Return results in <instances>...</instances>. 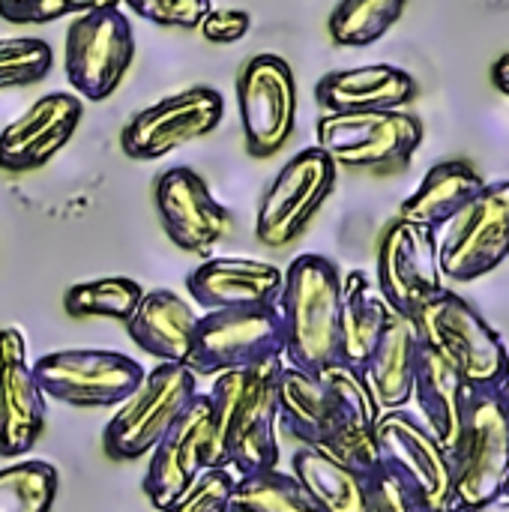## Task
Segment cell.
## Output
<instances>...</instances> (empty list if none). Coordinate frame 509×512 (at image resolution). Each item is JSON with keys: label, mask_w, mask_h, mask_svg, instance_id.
<instances>
[{"label": "cell", "mask_w": 509, "mask_h": 512, "mask_svg": "<svg viewBox=\"0 0 509 512\" xmlns=\"http://www.w3.org/2000/svg\"><path fill=\"white\" fill-rule=\"evenodd\" d=\"M285 354V327L276 306L258 309H219L198 318L186 369L201 375H222L252 369Z\"/></svg>", "instance_id": "cell-6"}, {"label": "cell", "mask_w": 509, "mask_h": 512, "mask_svg": "<svg viewBox=\"0 0 509 512\" xmlns=\"http://www.w3.org/2000/svg\"><path fill=\"white\" fill-rule=\"evenodd\" d=\"M405 6L408 0H339L327 21L330 39L345 48L375 45L402 18Z\"/></svg>", "instance_id": "cell-29"}, {"label": "cell", "mask_w": 509, "mask_h": 512, "mask_svg": "<svg viewBox=\"0 0 509 512\" xmlns=\"http://www.w3.org/2000/svg\"><path fill=\"white\" fill-rule=\"evenodd\" d=\"M441 273L465 285L498 270L509 258V180L486 183L483 192L438 237Z\"/></svg>", "instance_id": "cell-12"}, {"label": "cell", "mask_w": 509, "mask_h": 512, "mask_svg": "<svg viewBox=\"0 0 509 512\" xmlns=\"http://www.w3.org/2000/svg\"><path fill=\"white\" fill-rule=\"evenodd\" d=\"M285 270L255 258H210L186 279L192 300L207 309H258L276 306Z\"/></svg>", "instance_id": "cell-20"}, {"label": "cell", "mask_w": 509, "mask_h": 512, "mask_svg": "<svg viewBox=\"0 0 509 512\" xmlns=\"http://www.w3.org/2000/svg\"><path fill=\"white\" fill-rule=\"evenodd\" d=\"M492 84L509 99V51L504 57L495 60V66H492Z\"/></svg>", "instance_id": "cell-39"}, {"label": "cell", "mask_w": 509, "mask_h": 512, "mask_svg": "<svg viewBox=\"0 0 509 512\" xmlns=\"http://www.w3.org/2000/svg\"><path fill=\"white\" fill-rule=\"evenodd\" d=\"M45 393L27 363V339L15 327L0 330V456H24L45 429Z\"/></svg>", "instance_id": "cell-18"}, {"label": "cell", "mask_w": 509, "mask_h": 512, "mask_svg": "<svg viewBox=\"0 0 509 512\" xmlns=\"http://www.w3.org/2000/svg\"><path fill=\"white\" fill-rule=\"evenodd\" d=\"M216 468L213 462V411L210 396L195 393L168 435L153 447L144 477L150 504L162 512L171 507L201 471Z\"/></svg>", "instance_id": "cell-16"}, {"label": "cell", "mask_w": 509, "mask_h": 512, "mask_svg": "<svg viewBox=\"0 0 509 512\" xmlns=\"http://www.w3.org/2000/svg\"><path fill=\"white\" fill-rule=\"evenodd\" d=\"M123 327H126L129 339L141 351L156 357L159 363L186 366L192 339H195V327H198V315L189 300L177 297L168 288H156V291L141 294L132 318Z\"/></svg>", "instance_id": "cell-24"}, {"label": "cell", "mask_w": 509, "mask_h": 512, "mask_svg": "<svg viewBox=\"0 0 509 512\" xmlns=\"http://www.w3.org/2000/svg\"><path fill=\"white\" fill-rule=\"evenodd\" d=\"M495 393H498V399H501V405L507 408V414H509V375H507V378H504V381H501V387H498Z\"/></svg>", "instance_id": "cell-41"}, {"label": "cell", "mask_w": 509, "mask_h": 512, "mask_svg": "<svg viewBox=\"0 0 509 512\" xmlns=\"http://www.w3.org/2000/svg\"><path fill=\"white\" fill-rule=\"evenodd\" d=\"M225 114L222 93L213 87H189L138 111L120 132V147L129 159H162L171 150L210 135Z\"/></svg>", "instance_id": "cell-14"}, {"label": "cell", "mask_w": 509, "mask_h": 512, "mask_svg": "<svg viewBox=\"0 0 509 512\" xmlns=\"http://www.w3.org/2000/svg\"><path fill=\"white\" fill-rule=\"evenodd\" d=\"M54 54L45 39L36 36H9L0 39V90L36 84L51 72Z\"/></svg>", "instance_id": "cell-33"}, {"label": "cell", "mask_w": 509, "mask_h": 512, "mask_svg": "<svg viewBox=\"0 0 509 512\" xmlns=\"http://www.w3.org/2000/svg\"><path fill=\"white\" fill-rule=\"evenodd\" d=\"M423 138V120L405 108L324 114L315 123L318 150H324L336 165L375 174L405 171L423 147Z\"/></svg>", "instance_id": "cell-4"}, {"label": "cell", "mask_w": 509, "mask_h": 512, "mask_svg": "<svg viewBox=\"0 0 509 512\" xmlns=\"http://www.w3.org/2000/svg\"><path fill=\"white\" fill-rule=\"evenodd\" d=\"M411 399L420 408L423 426L438 438V444L447 453H453L474 411L477 390L453 366H447L441 357L423 348Z\"/></svg>", "instance_id": "cell-23"}, {"label": "cell", "mask_w": 509, "mask_h": 512, "mask_svg": "<svg viewBox=\"0 0 509 512\" xmlns=\"http://www.w3.org/2000/svg\"><path fill=\"white\" fill-rule=\"evenodd\" d=\"M84 105L75 93H45L0 132V168L12 174L51 162L75 135Z\"/></svg>", "instance_id": "cell-19"}, {"label": "cell", "mask_w": 509, "mask_h": 512, "mask_svg": "<svg viewBox=\"0 0 509 512\" xmlns=\"http://www.w3.org/2000/svg\"><path fill=\"white\" fill-rule=\"evenodd\" d=\"M57 471L42 459L0 468V512H51L57 501Z\"/></svg>", "instance_id": "cell-32"}, {"label": "cell", "mask_w": 509, "mask_h": 512, "mask_svg": "<svg viewBox=\"0 0 509 512\" xmlns=\"http://www.w3.org/2000/svg\"><path fill=\"white\" fill-rule=\"evenodd\" d=\"M144 288L126 276H105L66 288L63 309L72 318H111L126 324L141 300Z\"/></svg>", "instance_id": "cell-31"}, {"label": "cell", "mask_w": 509, "mask_h": 512, "mask_svg": "<svg viewBox=\"0 0 509 512\" xmlns=\"http://www.w3.org/2000/svg\"><path fill=\"white\" fill-rule=\"evenodd\" d=\"M369 492H372V512H435L411 483L390 474L387 468L369 480Z\"/></svg>", "instance_id": "cell-37"}, {"label": "cell", "mask_w": 509, "mask_h": 512, "mask_svg": "<svg viewBox=\"0 0 509 512\" xmlns=\"http://www.w3.org/2000/svg\"><path fill=\"white\" fill-rule=\"evenodd\" d=\"M285 360H267L252 369H234L213 378V462L234 468L237 480L279 468L276 384Z\"/></svg>", "instance_id": "cell-1"}, {"label": "cell", "mask_w": 509, "mask_h": 512, "mask_svg": "<svg viewBox=\"0 0 509 512\" xmlns=\"http://www.w3.org/2000/svg\"><path fill=\"white\" fill-rule=\"evenodd\" d=\"M504 495H507V498H509V477H507V486H504Z\"/></svg>", "instance_id": "cell-42"}, {"label": "cell", "mask_w": 509, "mask_h": 512, "mask_svg": "<svg viewBox=\"0 0 509 512\" xmlns=\"http://www.w3.org/2000/svg\"><path fill=\"white\" fill-rule=\"evenodd\" d=\"M237 108L249 156L270 159L294 135L297 81L294 69L279 54H255L237 75Z\"/></svg>", "instance_id": "cell-13"}, {"label": "cell", "mask_w": 509, "mask_h": 512, "mask_svg": "<svg viewBox=\"0 0 509 512\" xmlns=\"http://www.w3.org/2000/svg\"><path fill=\"white\" fill-rule=\"evenodd\" d=\"M33 375L42 393L57 402L75 408H114L141 387L147 369L117 351L72 348L39 357Z\"/></svg>", "instance_id": "cell-11"}, {"label": "cell", "mask_w": 509, "mask_h": 512, "mask_svg": "<svg viewBox=\"0 0 509 512\" xmlns=\"http://www.w3.org/2000/svg\"><path fill=\"white\" fill-rule=\"evenodd\" d=\"M420 351H423V342L417 336V324L393 312L378 348L363 366V375L381 411H399L411 402Z\"/></svg>", "instance_id": "cell-25"}, {"label": "cell", "mask_w": 509, "mask_h": 512, "mask_svg": "<svg viewBox=\"0 0 509 512\" xmlns=\"http://www.w3.org/2000/svg\"><path fill=\"white\" fill-rule=\"evenodd\" d=\"M483 186H486V180L477 174L474 165H468L462 159L438 162L426 171L420 186L402 201L399 219L441 231L483 192Z\"/></svg>", "instance_id": "cell-27"}, {"label": "cell", "mask_w": 509, "mask_h": 512, "mask_svg": "<svg viewBox=\"0 0 509 512\" xmlns=\"http://www.w3.org/2000/svg\"><path fill=\"white\" fill-rule=\"evenodd\" d=\"M315 99L324 114L399 111L417 99V81L390 63L333 69L315 84Z\"/></svg>", "instance_id": "cell-22"}, {"label": "cell", "mask_w": 509, "mask_h": 512, "mask_svg": "<svg viewBox=\"0 0 509 512\" xmlns=\"http://www.w3.org/2000/svg\"><path fill=\"white\" fill-rule=\"evenodd\" d=\"M126 3L135 15H141L150 24L159 27H177V30H195L204 15L213 9L210 0H117Z\"/></svg>", "instance_id": "cell-36"}, {"label": "cell", "mask_w": 509, "mask_h": 512, "mask_svg": "<svg viewBox=\"0 0 509 512\" xmlns=\"http://www.w3.org/2000/svg\"><path fill=\"white\" fill-rule=\"evenodd\" d=\"M117 0H0V18L9 24H48L66 15H81Z\"/></svg>", "instance_id": "cell-35"}, {"label": "cell", "mask_w": 509, "mask_h": 512, "mask_svg": "<svg viewBox=\"0 0 509 512\" xmlns=\"http://www.w3.org/2000/svg\"><path fill=\"white\" fill-rule=\"evenodd\" d=\"M201 36L216 42V45H231L240 42L252 30V18L243 9H210L204 21L198 24Z\"/></svg>", "instance_id": "cell-38"}, {"label": "cell", "mask_w": 509, "mask_h": 512, "mask_svg": "<svg viewBox=\"0 0 509 512\" xmlns=\"http://www.w3.org/2000/svg\"><path fill=\"white\" fill-rule=\"evenodd\" d=\"M135 57V33L120 3H108L72 18L66 30L63 69L78 96L108 99L126 78Z\"/></svg>", "instance_id": "cell-7"}, {"label": "cell", "mask_w": 509, "mask_h": 512, "mask_svg": "<svg viewBox=\"0 0 509 512\" xmlns=\"http://www.w3.org/2000/svg\"><path fill=\"white\" fill-rule=\"evenodd\" d=\"M378 453L381 465L411 483L435 512H450L453 498V465L450 453L438 444V438L423 426L420 417L399 411H384L378 426Z\"/></svg>", "instance_id": "cell-15"}, {"label": "cell", "mask_w": 509, "mask_h": 512, "mask_svg": "<svg viewBox=\"0 0 509 512\" xmlns=\"http://www.w3.org/2000/svg\"><path fill=\"white\" fill-rule=\"evenodd\" d=\"M195 375L180 363H159L141 387L117 405V414L102 432V447L114 462H138L168 435L177 417L195 396Z\"/></svg>", "instance_id": "cell-5"}, {"label": "cell", "mask_w": 509, "mask_h": 512, "mask_svg": "<svg viewBox=\"0 0 509 512\" xmlns=\"http://www.w3.org/2000/svg\"><path fill=\"white\" fill-rule=\"evenodd\" d=\"M291 474L321 512H372L369 480L318 447H297Z\"/></svg>", "instance_id": "cell-28"}, {"label": "cell", "mask_w": 509, "mask_h": 512, "mask_svg": "<svg viewBox=\"0 0 509 512\" xmlns=\"http://www.w3.org/2000/svg\"><path fill=\"white\" fill-rule=\"evenodd\" d=\"M468 512H509V498L507 495H501V498H495V501H489V504H483V507H474V510Z\"/></svg>", "instance_id": "cell-40"}, {"label": "cell", "mask_w": 509, "mask_h": 512, "mask_svg": "<svg viewBox=\"0 0 509 512\" xmlns=\"http://www.w3.org/2000/svg\"><path fill=\"white\" fill-rule=\"evenodd\" d=\"M228 512H321L291 471H264L234 486Z\"/></svg>", "instance_id": "cell-30"}, {"label": "cell", "mask_w": 509, "mask_h": 512, "mask_svg": "<svg viewBox=\"0 0 509 512\" xmlns=\"http://www.w3.org/2000/svg\"><path fill=\"white\" fill-rule=\"evenodd\" d=\"M342 423L348 420L336 396L318 375L294 366H282L276 384V432L297 441L300 447H324Z\"/></svg>", "instance_id": "cell-21"}, {"label": "cell", "mask_w": 509, "mask_h": 512, "mask_svg": "<svg viewBox=\"0 0 509 512\" xmlns=\"http://www.w3.org/2000/svg\"><path fill=\"white\" fill-rule=\"evenodd\" d=\"M234 486H237V477L231 474V468H207L162 512H228Z\"/></svg>", "instance_id": "cell-34"}, {"label": "cell", "mask_w": 509, "mask_h": 512, "mask_svg": "<svg viewBox=\"0 0 509 512\" xmlns=\"http://www.w3.org/2000/svg\"><path fill=\"white\" fill-rule=\"evenodd\" d=\"M450 512H468L504 495L509 477V414L498 393H477L468 426L450 453Z\"/></svg>", "instance_id": "cell-8"}, {"label": "cell", "mask_w": 509, "mask_h": 512, "mask_svg": "<svg viewBox=\"0 0 509 512\" xmlns=\"http://www.w3.org/2000/svg\"><path fill=\"white\" fill-rule=\"evenodd\" d=\"M285 327L282 360L294 369L318 375L339 363V309L342 273L324 255H297L285 270L276 303Z\"/></svg>", "instance_id": "cell-2"}, {"label": "cell", "mask_w": 509, "mask_h": 512, "mask_svg": "<svg viewBox=\"0 0 509 512\" xmlns=\"http://www.w3.org/2000/svg\"><path fill=\"white\" fill-rule=\"evenodd\" d=\"M153 201L165 234L183 252L207 255L231 231V213L213 198L204 177L186 165H171L156 177Z\"/></svg>", "instance_id": "cell-17"}, {"label": "cell", "mask_w": 509, "mask_h": 512, "mask_svg": "<svg viewBox=\"0 0 509 512\" xmlns=\"http://www.w3.org/2000/svg\"><path fill=\"white\" fill-rule=\"evenodd\" d=\"M375 285L396 315L414 321L423 306L447 291L438 258V231L396 216L378 243Z\"/></svg>", "instance_id": "cell-10"}, {"label": "cell", "mask_w": 509, "mask_h": 512, "mask_svg": "<svg viewBox=\"0 0 509 512\" xmlns=\"http://www.w3.org/2000/svg\"><path fill=\"white\" fill-rule=\"evenodd\" d=\"M426 351L453 366L477 393H495L509 375V351L480 309L456 291H444L414 318Z\"/></svg>", "instance_id": "cell-3"}, {"label": "cell", "mask_w": 509, "mask_h": 512, "mask_svg": "<svg viewBox=\"0 0 509 512\" xmlns=\"http://www.w3.org/2000/svg\"><path fill=\"white\" fill-rule=\"evenodd\" d=\"M393 309L381 297L375 279L363 270L342 276V309H339V363L363 369L378 348Z\"/></svg>", "instance_id": "cell-26"}, {"label": "cell", "mask_w": 509, "mask_h": 512, "mask_svg": "<svg viewBox=\"0 0 509 512\" xmlns=\"http://www.w3.org/2000/svg\"><path fill=\"white\" fill-rule=\"evenodd\" d=\"M336 177L339 165L315 144L291 156L279 168V174L273 177L258 204L255 237L267 249L291 246L336 189Z\"/></svg>", "instance_id": "cell-9"}]
</instances>
